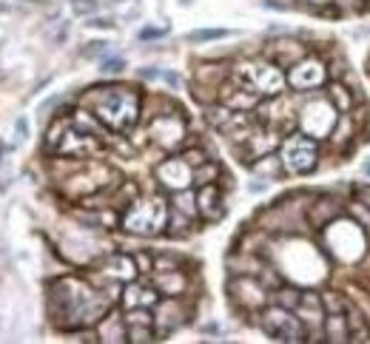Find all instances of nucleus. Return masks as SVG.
Wrapping results in <instances>:
<instances>
[{
	"instance_id": "obj_5",
	"label": "nucleus",
	"mask_w": 370,
	"mask_h": 344,
	"mask_svg": "<svg viewBox=\"0 0 370 344\" xmlns=\"http://www.w3.org/2000/svg\"><path fill=\"white\" fill-rule=\"evenodd\" d=\"M234 80L237 85H245L251 91H257L260 97H280L288 77L282 74V68L273 60H251V63H240L234 68Z\"/></svg>"
},
{
	"instance_id": "obj_14",
	"label": "nucleus",
	"mask_w": 370,
	"mask_h": 344,
	"mask_svg": "<svg viewBox=\"0 0 370 344\" xmlns=\"http://www.w3.org/2000/svg\"><path fill=\"white\" fill-rule=\"evenodd\" d=\"M157 179L159 185H163L166 191H182V188H191L194 185V168L185 163L182 156H171L166 159V163L157 165Z\"/></svg>"
},
{
	"instance_id": "obj_55",
	"label": "nucleus",
	"mask_w": 370,
	"mask_h": 344,
	"mask_svg": "<svg viewBox=\"0 0 370 344\" xmlns=\"http://www.w3.org/2000/svg\"><path fill=\"white\" fill-rule=\"evenodd\" d=\"M367 174H370V163H367Z\"/></svg>"
},
{
	"instance_id": "obj_21",
	"label": "nucleus",
	"mask_w": 370,
	"mask_h": 344,
	"mask_svg": "<svg viewBox=\"0 0 370 344\" xmlns=\"http://www.w3.org/2000/svg\"><path fill=\"white\" fill-rule=\"evenodd\" d=\"M123 305L131 310V307H154L157 302H159V290L151 285H137V282H126V287H123Z\"/></svg>"
},
{
	"instance_id": "obj_10",
	"label": "nucleus",
	"mask_w": 370,
	"mask_h": 344,
	"mask_svg": "<svg viewBox=\"0 0 370 344\" xmlns=\"http://www.w3.org/2000/svg\"><path fill=\"white\" fill-rule=\"evenodd\" d=\"M305 325V341H322V325H325V305H322V296L316 290H302V299H299L293 310Z\"/></svg>"
},
{
	"instance_id": "obj_28",
	"label": "nucleus",
	"mask_w": 370,
	"mask_h": 344,
	"mask_svg": "<svg viewBox=\"0 0 370 344\" xmlns=\"http://www.w3.org/2000/svg\"><path fill=\"white\" fill-rule=\"evenodd\" d=\"M331 140L336 145H351L356 140V120H353V114L351 111H344L336 117L333 128H331Z\"/></svg>"
},
{
	"instance_id": "obj_27",
	"label": "nucleus",
	"mask_w": 370,
	"mask_h": 344,
	"mask_svg": "<svg viewBox=\"0 0 370 344\" xmlns=\"http://www.w3.org/2000/svg\"><path fill=\"white\" fill-rule=\"evenodd\" d=\"M253 174H257L260 179H280L282 174H285V165H282V156L280 154H265V156H257V159H253Z\"/></svg>"
},
{
	"instance_id": "obj_24",
	"label": "nucleus",
	"mask_w": 370,
	"mask_h": 344,
	"mask_svg": "<svg viewBox=\"0 0 370 344\" xmlns=\"http://www.w3.org/2000/svg\"><path fill=\"white\" fill-rule=\"evenodd\" d=\"M97 336L100 341H128V325H126V316H117V313H106L100 322H97Z\"/></svg>"
},
{
	"instance_id": "obj_1",
	"label": "nucleus",
	"mask_w": 370,
	"mask_h": 344,
	"mask_svg": "<svg viewBox=\"0 0 370 344\" xmlns=\"http://www.w3.org/2000/svg\"><path fill=\"white\" fill-rule=\"evenodd\" d=\"M108 307L111 299L106 293L75 276L57 279L49 293V313L60 330H86L91 325H97L108 313Z\"/></svg>"
},
{
	"instance_id": "obj_8",
	"label": "nucleus",
	"mask_w": 370,
	"mask_h": 344,
	"mask_svg": "<svg viewBox=\"0 0 370 344\" xmlns=\"http://www.w3.org/2000/svg\"><path fill=\"white\" fill-rule=\"evenodd\" d=\"M336 117H339V111L333 108V103L328 97H319L316 103H308L299 111V125H302V131L311 134L313 140H322V136H331Z\"/></svg>"
},
{
	"instance_id": "obj_47",
	"label": "nucleus",
	"mask_w": 370,
	"mask_h": 344,
	"mask_svg": "<svg viewBox=\"0 0 370 344\" xmlns=\"http://www.w3.org/2000/svg\"><path fill=\"white\" fill-rule=\"evenodd\" d=\"M171 267H177V256H166V254L154 256V270H171Z\"/></svg>"
},
{
	"instance_id": "obj_16",
	"label": "nucleus",
	"mask_w": 370,
	"mask_h": 344,
	"mask_svg": "<svg viewBox=\"0 0 370 344\" xmlns=\"http://www.w3.org/2000/svg\"><path fill=\"white\" fill-rule=\"evenodd\" d=\"M55 151L63 154V156H88V154H97L100 151V136L86 134V131H80L75 125H68L63 131V136H60V143H57Z\"/></svg>"
},
{
	"instance_id": "obj_17",
	"label": "nucleus",
	"mask_w": 370,
	"mask_h": 344,
	"mask_svg": "<svg viewBox=\"0 0 370 344\" xmlns=\"http://www.w3.org/2000/svg\"><path fill=\"white\" fill-rule=\"evenodd\" d=\"M100 273L103 276H108V279H114V282H134L137 279V262H134V256H128V254H111V256H106L103 259V265H100Z\"/></svg>"
},
{
	"instance_id": "obj_42",
	"label": "nucleus",
	"mask_w": 370,
	"mask_h": 344,
	"mask_svg": "<svg viewBox=\"0 0 370 344\" xmlns=\"http://www.w3.org/2000/svg\"><path fill=\"white\" fill-rule=\"evenodd\" d=\"M100 72L103 74H123L126 72V60L123 57H106L100 63Z\"/></svg>"
},
{
	"instance_id": "obj_52",
	"label": "nucleus",
	"mask_w": 370,
	"mask_h": 344,
	"mask_svg": "<svg viewBox=\"0 0 370 344\" xmlns=\"http://www.w3.org/2000/svg\"><path fill=\"white\" fill-rule=\"evenodd\" d=\"M265 3H268L271 9H282V12H288V9L296 6V0H265Z\"/></svg>"
},
{
	"instance_id": "obj_33",
	"label": "nucleus",
	"mask_w": 370,
	"mask_h": 344,
	"mask_svg": "<svg viewBox=\"0 0 370 344\" xmlns=\"http://www.w3.org/2000/svg\"><path fill=\"white\" fill-rule=\"evenodd\" d=\"M166 231H168V236H185V234H191V216H185L182 211L171 208L168 222H166Z\"/></svg>"
},
{
	"instance_id": "obj_51",
	"label": "nucleus",
	"mask_w": 370,
	"mask_h": 344,
	"mask_svg": "<svg viewBox=\"0 0 370 344\" xmlns=\"http://www.w3.org/2000/svg\"><path fill=\"white\" fill-rule=\"evenodd\" d=\"M353 191H356V199H359V202H364L367 208H370V185H367V182H362V185H356Z\"/></svg>"
},
{
	"instance_id": "obj_2",
	"label": "nucleus",
	"mask_w": 370,
	"mask_h": 344,
	"mask_svg": "<svg viewBox=\"0 0 370 344\" xmlns=\"http://www.w3.org/2000/svg\"><path fill=\"white\" fill-rule=\"evenodd\" d=\"M83 105H88L97 114V120L114 131H128L140 120V94L126 85H103L91 88L80 97Z\"/></svg>"
},
{
	"instance_id": "obj_46",
	"label": "nucleus",
	"mask_w": 370,
	"mask_h": 344,
	"mask_svg": "<svg viewBox=\"0 0 370 344\" xmlns=\"http://www.w3.org/2000/svg\"><path fill=\"white\" fill-rule=\"evenodd\" d=\"M134 262H137V270H140V273H151L154 270V256H148V254H137Z\"/></svg>"
},
{
	"instance_id": "obj_38",
	"label": "nucleus",
	"mask_w": 370,
	"mask_h": 344,
	"mask_svg": "<svg viewBox=\"0 0 370 344\" xmlns=\"http://www.w3.org/2000/svg\"><path fill=\"white\" fill-rule=\"evenodd\" d=\"M222 37H231L228 29H199V32H188V43H208V40H222Z\"/></svg>"
},
{
	"instance_id": "obj_12",
	"label": "nucleus",
	"mask_w": 370,
	"mask_h": 344,
	"mask_svg": "<svg viewBox=\"0 0 370 344\" xmlns=\"http://www.w3.org/2000/svg\"><path fill=\"white\" fill-rule=\"evenodd\" d=\"M344 214V202L336 196V194H322V196H311L308 208H305V216H308V225L311 231H322L328 227L333 219H339Z\"/></svg>"
},
{
	"instance_id": "obj_23",
	"label": "nucleus",
	"mask_w": 370,
	"mask_h": 344,
	"mask_svg": "<svg viewBox=\"0 0 370 344\" xmlns=\"http://www.w3.org/2000/svg\"><path fill=\"white\" fill-rule=\"evenodd\" d=\"M154 287L163 293V296H182L185 287H188V276H185L179 267L157 270V273H154Z\"/></svg>"
},
{
	"instance_id": "obj_4",
	"label": "nucleus",
	"mask_w": 370,
	"mask_h": 344,
	"mask_svg": "<svg viewBox=\"0 0 370 344\" xmlns=\"http://www.w3.org/2000/svg\"><path fill=\"white\" fill-rule=\"evenodd\" d=\"M166 222H168V202L159 199V196H148V199L137 196L128 205V211L123 214V219H120L123 231H128L134 236H157V234H163Z\"/></svg>"
},
{
	"instance_id": "obj_6",
	"label": "nucleus",
	"mask_w": 370,
	"mask_h": 344,
	"mask_svg": "<svg viewBox=\"0 0 370 344\" xmlns=\"http://www.w3.org/2000/svg\"><path fill=\"white\" fill-rule=\"evenodd\" d=\"M260 330L273 341H305L302 318L282 305H268L260 310Z\"/></svg>"
},
{
	"instance_id": "obj_49",
	"label": "nucleus",
	"mask_w": 370,
	"mask_h": 344,
	"mask_svg": "<svg viewBox=\"0 0 370 344\" xmlns=\"http://www.w3.org/2000/svg\"><path fill=\"white\" fill-rule=\"evenodd\" d=\"M302 6L313 12H328V6H333V0H302Z\"/></svg>"
},
{
	"instance_id": "obj_22",
	"label": "nucleus",
	"mask_w": 370,
	"mask_h": 344,
	"mask_svg": "<svg viewBox=\"0 0 370 344\" xmlns=\"http://www.w3.org/2000/svg\"><path fill=\"white\" fill-rule=\"evenodd\" d=\"M280 145H282V140H280V134L276 131H251L248 140L242 143V154L257 159V156H265V154L276 151Z\"/></svg>"
},
{
	"instance_id": "obj_15",
	"label": "nucleus",
	"mask_w": 370,
	"mask_h": 344,
	"mask_svg": "<svg viewBox=\"0 0 370 344\" xmlns=\"http://www.w3.org/2000/svg\"><path fill=\"white\" fill-rule=\"evenodd\" d=\"M151 310H154V333H157V338L179 330L185 325V313H188L177 302V296H166V299L157 302Z\"/></svg>"
},
{
	"instance_id": "obj_50",
	"label": "nucleus",
	"mask_w": 370,
	"mask_h": 344,
	"mask_svg": "<svg viewBox=\"0 0 370 344\" xmlns=\"http://www.w3.org/2000/svg\"><path fill=\"white\" fill-rule=\"evenodd\" d=\"M88 26L91 29H114L117 23H114L111 17H95V20H88Z\"/></svg>"
},
{
	"instance_id": "obj_36",
	"label": "nucleus",
	"mask_w": 370,
	"mask_h": 344,
	"mask_svg": "<svg viewBox=\"0 0 370 344\" xmlns=\"http://www.w3.org/2000/svg\"><path fill=\"white\" fill-rule=\"evenodd\" d=\"M217 176H220V165L205 159L202 165L194 168V185H211V182H217Z\"/></svg>"
},
{
	"instance_id": "obj_11",
	"label": "nucleus",
	"mask_w": 370,
	"mask_h": 344,
	"mask_svg": "<svg viewBox=\"0 0 370 344\" xmlns=\"http://www.w3.org/2000/svg\"><path fill=\"white\" fill-rule=\"evenodd\" d=\"M228 290H231V299H234L240 307H245V310H262L268 305V293H271L257 276H237V279H231Z\"/></svg>"
},
{
	"instance_id": "obj_44",
	"label": "nucleus",
	"mask_w": 370,
	"mask_h": 344,
	"mask_svg": "<svg viewBox=\"0 0 370 344\" xmlns=\"http://www.w3.org/2000/svg\"><path fill=\"white\" fill-rule=\"evenodd\" d=\"M182 159H185V163H188L191 168H197V165H202V163H205L208 156H205V151H202V148H191V151H185V154H182Z\"/></svg>"
},
{
	"instance_id": "obj_48",
	"label": "nucleus",
	"mask_w": 370,
	"mask_h": 344,
	"mask_svg": "<svg viewBox=\"0 0 370 344\" xmlns=\"http://www.w3.org/2000/svg\"><path fill=\"white\" fill-rule=\"evenodd\" d=\"M159 80H163L166 85H171V88H179V85H182V77H179L177 72H166V68L159 72Z\"/></svg>"
},
{
	"instance_id": "obj_25",
	"label": "nucleus",
	"mask_w": 370,
	"mask_h": 344,
	"mask_svg": "<svg viewBox=\"0 0 370 344\" xmlns=\"http://www.w3.org/2000/svg\"><path fill=\"white\" fill-rule=\"evenodd\" d=\"M322 341H351L348 318L344 313H325V325H322Z\"/></svg>"
},
{
	"instance_id": "obj_37",
	"label": "nucleus",
	"mask_w": 370,
	"mask_h": 344,
	"mask_svg": "<svg viewBox=\"0 0 370 344\" xmlns=\"http://www.w3.org/2000/svg\"><path fill=\"white\" fill-rule=\"evenodd\" d=\"M322 305H325V313H344L348 305H351V299L344 293L328 290V293H322Z\"/></svg>"
},
{
	"instance_id": "obj_9",
	"label": "nucleus",
	"mask_w": 370,
	"mask_h": 344,
	"mask_svg": "<svg viewBox=\"0 0 370 344\" xmlns=\"http://www.w3.org/2000/svg\"><path fill=\"white\" fill-rule=\"evenodd\" d=\"M285 77H288V85L293 91H313V88H322L328 83V65L313 54H305L299 63L291 65V72Z\"/></svg>"
},
{
	"instance_id": "obj_3",
	"label": "nucleus",
	"mask_w": 370,
	"mask_h": 344,
	"mask_svg": "<svg viewBox=\"0 0 370 344\" xmlns=\"http://www.w3.org/2000/svg\"><path fill=\"white\" fill-rule=\"evenodd\" d=\"M322 239L325 245L333 250V256L344 265H353V262H362L367 256V231L353 222L348 214H342L339 219H333L328 227H322Z\"/></svg>"
},
{
	"instance_id": "obj_39",
	"label": "nucleus",
	"mask_w": 370,
	"mask_h": 344,
	"mask_svg": "<svg viewBox=\"0 0 370 344\" xmlns=\"http://www.w3.org/2000/svg\"><path fill=\"white\" fill-rule=\"evenodd\" d=\"M128 341L143 344V341H157V333L151 325H128Z\"/></svg>"
},
{
	"instance_id": "obj_26",
	"label": "nucleus",
	"mask_w": 370,
	"mask_h": 344,
	"mask_svg": "<svg viewBox=\"0 0 370 344\" xmlns=\"http://www.w3.org/2000/svg\"><path fill=\"white\" fill-rule=\"evenodd\" d=\"M344 318H348V330H351V341H370V322L359 305H348L344 310Z\"/></svg>"
},
{
	"instance_id": "obj_41",
	"label": "nucleus",
	"mask_w": 370,
	"mask_h": 344,
	"mask_svg": "<svg viewBox=\"0 0 370 344\" xmlns=\"http://www.w3.org/2000/svg\"><path fill=\"white\" fill-rule=\"evenodd\" d=\"M106 6V0H72V12L77 17H86V14H95Z\"/></svg>"
},
{
	"instance_id": "obj_31",
	"label": "nucleus",
	"mask_w": 370,
	"mask_h": 344,
	"mask_svg": "<svg viewBox=\"0 0 370 344\" xmlns=\"http://www.w3.org/2000/svg\"><path fill=\"white\" fill-rule=\"evenodd\" d=\"M171 208L182 211L185 216L197 219L199 216V208H197V191L191 188H182V191H174V199H171Z\"/></svg>"
},
{
	"instance_id": "obj_19",
	"label": "nucleus",
	"mask_w": 370,
	"mask_h": 344,
	"mask_svg": "<svg viewBox=\"0 0 370 344\" xmlns=\"http://www.w3.org/2000/svg\"><path fill=\"white\" fill-rule=\"evenodd\" d=\"M197 208H199V216L208 219V222L225 216L222 194H220V188L214 185V182H211V185H199V191H197Z\"/></svg>"
},
{
	"instance_id": "obj_45",
	"label": "nucleus",
	"mask_w": 370,
	"mask_h": 344,
	"mask_svg": "<svg viewBox=\"0 0 370 344\" xmlns=\"http://www.w3.org/2000/svg\"><path fill=\"white\" fill-rule=\"evenodd\" d=\"M108 52V43H103V40H95L91 45H86V49L80 52L83 57H100V54H106Z\"/></svg>"
},
{
	"instance_id": "obj_35",
	"label": "nucleus",
	"mask_w": 370,
	"mask_h": 344,
	"mask_svg": "<svg viewBox=\"0 0 370 344\" xmlns=\"http://www.w3.org/2000/svg\"><path fill=\"white\" fill-rule=\"evenodd\" d=\"M299 299H302V290H296V287H285L282 285V287L273 290V305H282L288 310H296Z\"/></svg>"
},
{
	"instance_id": "obj_7",
	"label": "nucleus",
	"mask_w": 370,
	"mask_h": 344,
	"mask_svg": "<svg viewBox=\"0 0 370 344\" xmlns=\"http://www.w3.org/2000/svg\"><path fill=\"white\" fill-rule=\"evenodd\" d=\"M280 156L288 174H311L319 159V140H313L305 131H296L288 140H282Z\"/></svg>"
},
{
	"instance_id": "obj_32",
	"label": "nucleus",
	"mask_w": 370,
	"mask_h": 344,
	"mask_svg": "<svg viewBox=\"0 0 370 344\" xmlns=\"http://www.w3.org/2000/svg\"><path fill=\"white\" fill-rule=\"evenodd\" d=\"M72 125L80 128V131H86V134H95V136L103 134V123L97 120L95 111H77L75 117H72Z\"/></svg>"
},
{
	"instance_id": "obj_43",
	"label": "nucleus",
	"mask_w": 370,
	"mask_h": 344,
	"mask_svg": "<svg viewBox=\"0 0 370 344\" xmlns=\"http://www.w3.org/2000/svg\"><path fill=\"white\" fill-rule=\"evenodd\" d=\"M333 6H336L342 14H348V12H359V9H364V0H333Z\"/></svg>"
},
{
	"instance_id": "obj_20",
	"label": "nucleus",
	"mask_w": 370,
	"mask_h": 344,
	"mask_svg": "<svg viewBox=\"0 0 370 344\" xmlns=\"http://www.w3.org/2000/svg\"><path fill=\"white\" fill-rule=\"evenodd\" d=\"M308 54V49L302 43H296V40H273L271 45H268V60H273L276 65H293V63H299Z\"/></svg>"
},
{
	"instance_id": "obj_30",
	"label": "nucleus",
	"mask_w": 370,
	"mask_h": 344,
	"mask_svg": "<svg viewBox=\"0 0 370 344\" xmlns=\"http://www.w3.org/2000/svg\"><path fill=\"white\" fill-rule=\"evenodd\" d=\"M325 97L333 103V108H336L339 114H344V111L353 108V94H351V88L344 85V83H331L328 91H325Z\"/></svg>"
},
{
	"instance_id": "obj_34",
	"label": "nucleus",
	"mask_w": 370,
	"mask_h": 344,
	"mask_svg": "<svg viewBox=\"0 0 370 344\" xmlns=\"http://www.w3.org/2000/svg\"><path fill=\"white\" fill-rule=\"evenodd\" d=\"M344 214H348L353 222H359L362 227H364V231L370 234V208H367V205L364 202H359L356 196L348 202V205H344Z\"/></svg>"
},
{
	"instance_id": "obj_13",
	"label": "nucleus",
	"mask_w": 370,
	"mask_h": 344,
	"mask_svg": "<svg viewBox=\"0 0 370 344\" xmlns=\"http://www.w3.org/2000/svg\"><path fill=\"white\" fill-rule=\"evenodd\" d=\"M148 134H151V140L159 145V148H177L182 140H185V123L182 117H177V114L166 111V114H159V117L148 125Z\"/></svg>"
},
{
	"instance_id": "obj_18",
	"label": "nucleus",
	"mask_w": 370,
	"mask_h": 344,
	"mask_svg": "<svg viewBox=\"0 0 370 344\" xmlns=\"http://www.w3.org/2000/svg\"><path fill=\"white\" fill-rule=\"evenodd\" d=\"M220 100L234 111H253L262 97L245 85H220Z\"/></svg>"
},
{
	"instance_id": "obj_29",
	"label": "nucleus",
	"mask_w": 370,
	"mask_h": 344,
	"mask_svg": "<svg viewBox=\"0 0 370 344\" xmlns=\"http://www.w3.org/2000/svg\"><path fill=\"white\" fill-rule=\"evenodd\" d=\"M225 77H228V68L222 63H205L197 68V83L205 88H220Z\"/></svg>"
},
{
	"instance_id": "obj_53",
	"label": "nucleus",
	"mask_w": 370,
	"mask_h": 344,
	"mask_svg": "<svg viewBox=\"0 0 370 344\" xmlns=\"http://www.w3.org/2000/svg\"><path fill=\"white\" fill-rule=\"evenodd\" d=\"M14 131H17V143H23V140H26V131H29V125H26V120H17V125H14Z\"/></svg>"
},
{
	"instance_id": "obj_40",
	"label": "nucleus",
	"mask_w": 370,
	"mask_h": 344,
	"mask_svg": "<svg viewBox=\"0 0 370 344\" xmlns=\"http://www.w3.org/2000/svg\"><path fill=\"white\" fill-rule=\"evenodd\" d=\"M68 125H72V120L57 117V120H55V125L49 128V136H46V148L55 151V148H57V143H60V136H63V131H66Z\"/></svg>"
},
{
	"instance_id": "obj_56",
	"label": "nucleus",
	"mask_w": 370,
	"mask_h": 344,
	"mask_svg": "<svg viewBox=\"0 0 370 344\" xmlns=\"http://www.w3.org/2000/svg\"><path fill=\"white\" fill-rule=\"evenodd\" d=\"M367 276H370V270H367Z\"/></svg>"
},
{
	"instance_id": "obj_54",
	"label": "nucleus",
	"mask_w": 370,
	"mask_h": 344,
	"mask_svg": "<svg viewBox=\"0 0 370 344\" xmlns=\"http://www.w3.org/2000/svg\"><path fill=\"white\" fill-rule=\"evenodd\" d=\"M163 34H166V29H143L140 32L143 40H154V37H163Z\"/></svg>"
}]
</instances>
